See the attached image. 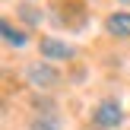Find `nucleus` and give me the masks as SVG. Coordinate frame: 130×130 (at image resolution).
<instances>
[{"mask_svg":"<svg viewBox=\"0 0 130 130\" xmlns=\"http://www.w3.org/2000/svg\"><path fill=\"white\" fill-rule=\"evenodd\" d=\"M121 121H124V111H121L118 102H102V105L92 111V127H99V130L121 127Z\"/></svg>","mask_w":130,"mask_h":130,"instance_id":"obj_1","label":"nucleus"},{"mask_svg":"<svg viewBox=\"0 0 130 130\" xmlns=\"http://www.w3.org/2000/svg\"><path fill=\"white\" fill-rule=\"evenodd\" d=\"M25 76H29V83L32 86H38V89H51V86H57L60 83V73H57L51 63H32L29 70H25Z\"/></svg>","mask_w":130,"mask_h":130,"instance_id":"obj_2","label":"nucleus"},{"mask_svg":"<svg viewBox=\"0 0 130 130\" xmlns=\"http://www.w3.org/2000/svg\"><path fill=\"white\" fill-rule=\"evenodd\" d=\"M41 57H51V60H70L73 57V48L57 38H41Z\"/></svg>","mask_w":130,"mask_h":130,"instance_id":"obj_3","label":"nucleus"},{"mask_svg":"<svg viewBox=\"0 0 130 130\" xmlns=\"http://www.w3.org/2000/svg\"><path fill=\"white\" fill-rule=\"evenodd\" d=\"M105 29L114 38H130V13H111L105 19Z\"/></svg>","mask_w":130,"mask_h":130,"instance_id":"obj_4","label":"nucleus"},{"mask_svg":"<svg viewBox=\"0 0 130 130\" xmlns=\"http://www.w3.org/2000/svg\"><path fill=\"white\" fill-rule=\"evenodd\" d=\"M3 41H6V44H16V48H22V44L29 41V35H25V32H19V29H13L10 22H3Z\"/></svg>","mask_w":130,"mask_h":130,"instance_id":"obj_5","label":"nucleus"},{"mask_svg":"<svg viewBox=\"0 0 130 130\" xmlns=\"http://www.w3.org/2000/svg\"><path fill=\"white\" fill-rule=\"evenodd\" d=\"M32 130H57V121H35V124H32Z\"/></svg>","mask_w":130,"mask_h":130,"instance_id":"obj_6","label":"nucleus"},{"mask_svg":"<svg viewBox=\"0 0 130 130\" xmlns=\"http://www.w3.org/2000/svg\"><path fill=\"white\" fill-rule=\"evenodd\" d=\"M121 3H127V6H130V0H121Z\"/></svg>","mask_w":130,"mask_h":130,"instance_id":"obj_7","label":"nucleus"}]
</instances>
